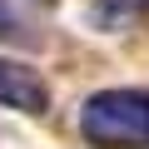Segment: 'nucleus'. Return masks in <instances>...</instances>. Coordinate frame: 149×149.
Segmentation results:
<instances>
[{"mask_svg": "<svg viewBox=\"0 0 149 149\" xmlns=\"http://www.w3.org/2000/svg\"><path fill=\"white\" fill-rule=\"evenodd\" d=\"M80 134L95 149H149V95L95 90L80 104Z\"/></svg>", "mask_w": 149, "mask_h": 149, "instance_id": "f257e3e1", "label": "nucleus"}, {"mask_svg": "<svg viewBox=\"0 0 149 149\" xmlns=\"http://www.w3.org/2000/svg\"><path fill=\"white\" fill-rule=\"evenodd\" d=\"M144 10H149V0H95V20H100L104 30H124V25H134Z\"/></svg>", "mask_w": 149, "mask_h": 149, "instance_id": "7ed1b4c3", "label": "nucleus"}, {"mask_svg": "<svg viewBox=\"0 0 149 149\" xmlns=\"http://www.w3.org/2000/svg\"><path fill=\"white\" fill-rule=\"evenodd\" d=\"M0 104H10L20 114H45L50 109V80L35 65L0 55Z\"/></svg>", "mask_w": 149, "mask_h": 149, "instance_id": "f03ea898", "label": "nucleus"}, {"mask_svg": "<svg viewBox=\"0 0 149 149\" xmlns=\"http://www.w3.org/2000/svg\"><path fill=\"white\" fill-rule=\"evenodd\" d=\"M0 35H20V25H15V15H10L5 0H0Z\"/></svg>", "mask_w": 149, "mask_h": 149, "instance_id": "20e7f679", "label": "nucleus"}]
</instances>
